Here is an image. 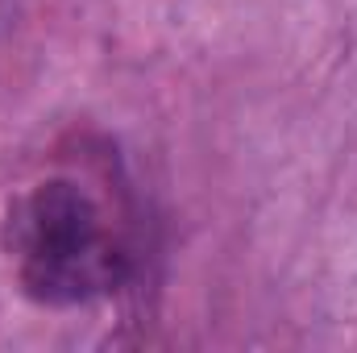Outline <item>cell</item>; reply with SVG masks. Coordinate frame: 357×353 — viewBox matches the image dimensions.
<instances>
[{"mask_svg":"<svg viewBox=\"0 0 357 353\" xmlns=\"http://www.w3.org/2000/svg\"><path fill=\"white\" fill-rule=\"evenodd\" d=\"M4 241L25 291L50 308L108 295L129 274V254L104 233L96 200L67 179L38 183L8 208Z\"/></svg>","mask_w":357,"mask_h":353,"instance_id":"obj_1","label":"cell"}]
</instances>
